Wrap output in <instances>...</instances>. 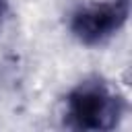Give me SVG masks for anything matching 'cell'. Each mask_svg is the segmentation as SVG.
<instances>
[{
    "instance_id": "6da1fadb",
    "label": "cell",
    "mask_w": 132,
    "mask_h": 132,
    "mask_svg": "<svg viewBox=\"0 0 132 132\" xmlns=\"http://www.w3.org/2000/svg\"><path fill=\"white\" fill-rule=\"evenodd\" d=\"M124 113V99L107 82L93 78L76 85L64 97V124L72 130L103 132L118 126Z\"/></svg>"
},
{
    "instance_id": "7a4b0ae2",
    "label": "cell",
    "mask_w": 132,
    "mask_h": 132,
    "mask_svg": "<svg viewBox=\"0 0 132 132\" xmlns=\"http://www.w3.org/2000/svg\"><path fill=\"white\" fill-rule=\"evenodd\" d=\"M130 14V0L95 2L70 14V33L85 45H99L118 33Z\"/></svg>"
},
{
    "instance_id": "3957f363",
    "label": "cell",
    "mask_w": 132,
    "mask_h": 132,
    "mask_svg": "<svg viewBox=\"0 0 132 132\" xmlns=\"http://www.w3.org/2000/svg\"><path fill=\"white\" fill-rule=\"evenodd\" d=\"M4 14H6V0H0V25L4 21Z\"/></svg>"
}]
</instances>
